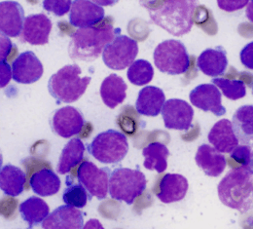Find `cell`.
<instances>
[{"mask_svg":"<svg viewBox=\"0 0 253 229\" xmlns=\"http://www.w3.org/2000/svg\"><path fill=\"white\" fill-rule=\"evenodd\" d=\"M72 1L70 0H45L43 7L46 11L54 13L56 16L62 17L71 9Z\"/></svg>","mask_w":253,"mask_h":229,"instance_id":"obj_34","label":"cell"},{"mask_svg":"<svg viewBox=\"0 0 253 229\" xmlns=\"http://www.w3.org/2000/svg\"><path fill=\"white\" fill-rule=\"evenodd\" d=\"M85 145L79 137L70 139L65 146L60 156L58 163V173L65 175L69 173L74 167H76L84 159Z\"/></svg>","mask_w":253,"mask_h":229,"instance_id":"obj_28","label":"cell"},{"mask_svg":"<svg viewBox=\"0 0 253 229\" xmlns=\"http://www.w3.org/2000/svg\"><path fill=\"white\" fill-rule=\"evenodd\" d=\"M20 214L22 219L28 223L29 229H32L45 221L50 215V209L43 199L32 196L20 205Z\"/></svg>","mask_w":253,"mask_h":229,"instance_id":"obj_27","label":"cell"},{"mask_svg":"<svg viewBox=\"0 0 253 229\" xmlns=\"http://www.w3.org/2000/svg\"><path fill=\"white\" fill-rule=\"evenodd\" d=\"M52 22L44 14L30 15L25 19L21 40L31 45H45L49 42Z\"/></svg>","mask_w":253,"mask_h":229,"instance_id":"obj_16","label":"cell"},{"mask_svg":"<svg viewBox=\"0 0 253 229\" xmlns=\"http://www.w3.org/2000/svg\"><path fill=\"white\" fill-rule=\"evenodd\" d=\"M191 103L199 109L210 111L215 116L226 114V108L222 104L219 89L211 84H201L194 88L189 94Z\"/></svg>","mask_w":253,"mask_h":229,"instance_id":"obj_12","label":"cell"},{"mask_svg":"<svg viewBox=\"0 0 253 229\" xmlns=\"http://www.w3.org/2000/svg\"><path fill=\"white\" fill-rule=\"evenodd\" d=\"M126 82L119 75L112 73L108 75L101 83L100 97L109 108H115L121 104L126 97Z\"/></svg>","mask_w":253,"mask_h":229,"instance_id":"obj_24","label":"cell"},{"mask_svg":"<svg viewBox=\"0 0 253 229\" xmlns=\"http://www.w3.org/2000/svg\"><path fill=\"white\" fill-rule=\"evenodd\" d=\"M104 20V9L97 3L89 0L72 1L69 13V23L76 28L93 27Z\"/></svg>","mask_w":253,"mask_h":229,"instance_id":"obj_13","label":"cell"},{"mask_svg":"<svg viewBox=\"0 0 253 229\" xmlns=\"http://www.w3.org/2000/svg\"><path fill=\"white\" fill-rule=\"evenodd\" d=\"M137 54V42L126 35L120 34L105 46L102 60L107 67L113 70H123L134 62Z\"/></svg>","mask_w":253,"mask_h":229,"instance_id":"obj_8","label":"cell"},{"mask_svg":"<svg viewBox=\"0 0 253 229\" xmlns=\"http://www.w3.org/2000/svg\"><path fill=\"white\" fill-rule=\"evenodd\" d=\"M120 30H114L111 18H106L101 23L79 29L71 36L68 46L69 56L73 60L92 62L99 57L107 44L114 40Z\"/></svg>","mask_w":253,"mask_h":229,"instance_id":"obj_2","label":"cell"},{"mask_svg":"<svg viewBox=\"0 0 253 229\" xmlns=\"http://www.w3.org/2000/svg\"></svg>","mask_w":253,"mask_h":229,"instance_id":"obj_43","label":"cell"},{"mask_svg":"<svg viewBox=\"0 0 253 229\" xmlns=\"http://www.w3.org/2000/svg\"><path fill=\"white\" fill-rule=\"evenodd\" d=\"M251 171H252V173H253V156H252V162H251Z\"/></svg>","mask_w":253,"mask_h":229,"instance_id":"obj_42","label":"cell"},{"mask_svg":"<svg viewBox=\"0 0 253 229\" xmlns=\"http://www.w3.org/2000/svg\"><path fill=\"white\" fill-rule=\"evenodd\" d=\"M13 75H12V69L6 62L0 63V89L6 87L9 82L11 81Z\"/></svg>","mask_w":253,"mask_h":229,"instance_id":"obj_38","label":"cell"},{"mask_svg":"<svg viewBox=\"0 0 253 229\" xmlns=\"http://www.w3.org/2000/svg\"><path fill=\"white\" fill-rule=\"evenodd\" d=\"M246 14H247L248 19L253 24V1H251V2H249Z\"/></svg>","mask_w":253,"mask_h":229,"instance_id":"obj_40","label":"cell"},{"mask_svg":"<svg viewBox=\"0 0 253 229\" xmlns=\"http://www.w3.org/2000/svg\"><path fill=\"white\" fill-rule=\"evenodd\" d=\"M153 58L155 66L163 73L179 75L189 68V54L179 40L169 39L161 42L154 50Z\"/></svg>","mask_w":253,"mask_h":229,"instance_id":"obj_7","label":"cell"},{"mask_svg":"<svg viewBox=\"0 0 253 229\" xmlns=\"http://www.w3.org/2000/svg\"><path fill=\"white\" fill-rule=\"evenodd\" d=\"M83 227V213L67 205L54 210L42 223L43 229H82Z\"/></svg>","mask_w":253,"mask_h":229,"instance_id":"obj_17","label":"cell"},{"mask_svg":"<svg viewBox=\"0 0 253 229\" xmlns=\"http://www.w3.org/2000/svg\"><path fill=\"white\" fill-rule=\"evenodd\" d=\"M126 76L131 84L143 86L152 81L154 77V68L146 60H136L128 66Z\"/></svg>","mask_w":253,"mask_h":229,"instance_id":"obj_30","label":"cell"},{"mask_svg":"<svg viewBox=\"0 0 253 229\" xmlns=\"http://www.w3.org/2000/svg\"><path fill=\"white\" fill-rule=\"evenodd\" d=\"M208 138L220 153H231L240 143L233 129L232 122L228 119H222L216 122L209 133Z\"/></svg>","mask_w":253,"mask_h":229,"instance_id":"obj_19","label":"cell"},{"mask_svg":"<svg viewBox=\"0 0 253 229\" xmlns=\"http://www.w3.org/2000/svg\"><path fill=\"white\" fill-rule=\"evenodd\" d=\"M30 185L32 191L39 196H52L59 192L61 180L53 170L41 169L32 175Z\"/></svg>","mask_w":253,"mask_h":229,"instance_id":"obj_25","label":"cell"},{"mask_svg":"<svg viewBox=\"0 0 253 229\" xmlns=\"http://www.w3.org/2000/svg\"><path fill=\"white\" fill-rule=\"evenodd\" d=\"M152 22L174 36L189 33L193 27L197 2L194 0L149 1L143 4Z\"/></svg>","mask_w":253,"mask_h":229,"instance_id":"obj_1","label":"cell"},{"mask_svg":"<svg viewBox=\"0 0 253 229\" xmlns=\"http://www.w3.org/2000/svg\"><path fill=\"white\" fill-rule=\"evenodd\" d=\"M2 164H3V157H2V154L0 153V170L2 169Z\"/></svg>","mask_w":253,"mask_h":229,"instance_id":"obj_41","label":"cell"},{"mask_svg":"<svg viewBox=\"0 0 253 229\" xmlns=\"http://www.w3.org/2000/svg\"><path fill=\"white\" fill-rule=\"evenodd\" d=\"M43 71L42 63L32 51L20 54L12 65L13 79L21 84H32L38 81Z\"/></svg>","mask_w":253,"mask_h":229,"instance_id":"obj_14","label":"cell"},{"mask_svg":"<svg viewBox=\"0 0 253 229\" xmlns=\"http://www.w3.org/2000/svg\"><path fill=\"white\" fill-rule=\"evenodd\" d=\"M82 229H104V228L100 224L99 221L93 219V220H90L89 222H87Z\"/></svg>","mask_w":253,"mask_h":229,"instance_id":"obj_39","label":"cell"},{"mask_svg":"<svg viewBox=\"0 0 253 229\" xmlns=\"http://www.w3.org/2000/svg\"><path fill=\"white\" fill-rule=\"evenodd\" d=\"M232 126L239 142L253 146V104L238 108L233 115Z\"/></svg>","mask_w":253,"mask_h":229,"instance_id":"obj_23","label":"cell"},{"mask_svg":"<svg viewBox=\"0 0 253 229\" xmlns=\"http://www.w3.org/2000/svg\"><path fill=\"white\" fill-rule=\"evenodd\" d=\"M110 170L108 168H97L95 164L91 161H84L78 167L77 179L80 184L89 193V199L96 197L102 200L107 196Z\"/></svg>","mask_w":253,"mask_h":229,"instance_id":"obj_9","label":"cell"},{"mask_svg":"<svg viewBox=\"0 0 253 229\" xmlns=\"http://www.w3.org/2000/svg\"><path fill=\"white\" fill-rule=\"evenodd\" d=\"M13 49V43L8 36L0 33V63L4 62Z\"/></svg>","mask_w":253,"mask_h":229,"instance_id":"obj_36","label":"cell"},{"mask_svg":"<svg viewBox=\"0 0 253 229\" xmlns=\"http://www.w3.org/2000/svg\"><path fill=\"white\" fill-rule=\"evenodd\" d=\"M89 153L102 164L121 162L127 154L128 142L124 134L107 130L98 134L87 146Z\"/></svg>","mask_w":253,"mask_h":229,"instance_id":"obj_6","label":"cell"},{"mask_svg":"<svg viewBox=\"0 0 253 229\" xmlns=\"http://www.w3.org/2000/svg\"><path fill=\"white\" fill-rule=\"evenodd\" d=\"M161 113L165 127L169 130L188 131L192 128L194 109L183 99L170 98L167 100Z\"/></svg>","mask_w":253,"mask_h":229,"instance_id":"obj_10","label":"cell"},{"mask_svg":"<svg viewBox=\"0 0 253 229\" xmlns=\"http://www.w3.org/2000/svg\"><path fill=\"white\" fill-rule=\"evenodd\" d=\"M82 70L77 65L63 66L48 82L51 96L58 102L70 103L78 100L87 90L91 77H80Z\"/></svg>","mask_w":253,"mask_h":229,"instance_id":"obj_4","label":"cell"},{"mask_svg":"<svg viewBox=\"0 0 253 229\" xmlns=\"http://www.w3.org/2000/svg\"></svg>","mask_w":253,"mask_h":229,"instance_id":"obj_44","label":"cell"},{"mask_svg":"<svg viewBox=\"0 0 253 229\" xmlns=\"http://www.w3.org/2000/svg\"><path fill=\"white\" fill-rule=\"evenodd\" d=\"M195 161L209 177H219L227 165L225 156L207 143L198 147Z\"/></svg>","mask_w":253,"mask_h":229,"instance_id":"obj_21","label":"cell"},{"mask_svg":"<svg viewBox=\"0 0 253 229\" xmlns=\"http://www.w3.org/2000/svg\"><path fill=\"white\" fill-rule=\"evenodd\" d=\"M26 183V174L14 165H6L0 170V189L7 196H19L23 193Z\"/></svg>","mask_w":253,"mask_h":229,"instance_id":"obj_26","label":"cell"},{"mask_svg":"<svg viewBox=\"0 0 253 229\" xmlns=\"http://www.w3.org/2000/svg\"><path fill=\"white\" fill-rule=\"evenodd\" d=\"M188 181L178 174H166L160 181L156 195L165 204L181 201L188 191Z\"/></svg>","mask_w":253,"mask_h":229,"instance_id":"obj_18","label":"cell"},{"mask_svg":"<svg viewBox=\"0 0 253 229\" xmlns=\"http://www.w3.org/2000/svg\"><path fill=\"white\" fill-rule=\"evenodd\" d=\"M241 62L249 69L253 70V41L248 43L241 51Z\"/></svg>","mask_w":253,"mask_h":229,"instance_id":"obj_35","label":"cell"},{"mask_svg":"<svg viewBox=\"0 0 253 229\" xmlns=\"http://www.w3.org/2000/svg\"><path fill=\"white\" fill-rule=\"evenodd\" d=\"M222 203L245 213L253 204V175L249 168H234L229 171L217 186Z\"/></svg>","mask_w":253,"mask_h":229,"instance_id":"obj_3","label":"cell"},{"mask_svg":"<svg viewBox=\"0 0 253 229\" xmlns=\"http://www.w3.org/2000/svg\"><path fill=\"white\" fill-rule=\"evenodd\" d=\"M250 1L248 0H234V1H226V0H219L217 1L219 8L226 11V12H234L239 9L244 8L246 5L249 4Z\"/></svg>","mask_w":253,"mask_h":229,"instance_id":"obj_37","label":"cell"},{"mask_svg":"<svg viewBox=\"0 0 253 229\" xmlns=\"http://www.w3.org/2000/svg\"><path fill=\"white\" fill-rule=\"evenodd\" d=\"M66 185L67 187L64 189L63 194V200L65 205L77 209L84 208L87 205L89 195L83 185L80 183H72L68 181Z\"/></svg>","mask_w":253,"mask_h":229,"instance_id":"obj_32","label":"cell"},{"mask_svg":"<svg viewBox=\"0 0 253 229\" xmlns=\"http://www.w3.org/2000/svg\"><path fill=\"white\" fill-rule=\"evenodd\" d=\"M165 102L166 97L162 89L156 86H146L138 93L135 108L140 115L155 117L162 112Z\"/></svg>","mask_w":253,"mask_h":229,"instance_id":"obj_22","label":"cell"},{"mask_svg":"<svg viewBox=\"0 0 253 229\" xmlns=\"http://www.w3.org/2000/svg\"><path fill=\"white\" fill-rule=\"evenodd\" d=\"M252 146L249 145H238L231 153L230 158L236 164H238L237 168H249L251 169L252 162Z\"/></svg>","mask_w":253,"mask_h":229,"instance_id":"obj_33","label":"cell"},{"mask_svg":"<svg viewBox=\"0 0 253 229\" xmlns=\"http://www.w3.org/2000/svg\"><path fill=\"white\" fill-rule=\"evenodd\" d=\"M25 19L24 8L19 2H0V33L8 37H18L23 31Z\"/></svg>","mask_w":253,"mask_h":229,"instance_id":"obj_15","label":"cell"},{"mask_svg":"<svg viewBox=\"0 0 253 229\" xmlns=\"http://www.w3.org/2000/svg\"><path fill=\"white\" fill-rule=\"evenodd\" d=\"M212 84L221 90L226 98L232 100L243 98L247 95V87L244 81L241 80H229L216 77L212 79Z\"/></svg>","mask_w":253,"mask_h":229,"instance_id":"obj_31","label":"cell"},{"mask_svg":"<svg viewBox=\"0 0 253 229\" xmlns=\"http://www.w3.org/2000/svg\"><path fill=\"white\" fill-rule=\"evenodd\" d=\"M197 66L208 76L213 78L221 76L228 66L226 51L221 46L205 50L197 60Z\"/></svg>","mask_w":253,"mask_h":229,"instance_id":"obj_20","label":"cell"},{"mask_svg":"<svg viewBox=\"0 0 253 229\" xmlns=\"http://www.w3.org/2000/svg\"><path fill=\"white\" fill-rule=\"evenodd\" d=\"M84 124L85 120L80 110L69 105L58 109L52 119L53 131L64 138L79 135Z\"/></svg>","mask_w":253,"mask_h":229,"instance_id":"obj_11","label":"cell"},{"mask_svg":"<svg viewBox=\"0 0 253 229\" xmlns=\"http://www.w3.org/2000/svg\"><path fill=\"white\" fill-rule=\"evenodd\" d=\"M147 180L138 169L117 168L109 178V195L117 201L132 205L134 200L146 189Z\"/></svg>","mask_w":253,"mask_h":229,"instance_id":"obj_5","label":"cell"},{"mask_svg":"<svg viewBox=\"0 0 253 229\" xmlns=\"http://www.w3.org/2000/svg\"><path fill=\"white\" fill-rule=\"evenodd\" d=\"M144 157L143 165L147 170L156 171L159 174L164 173L168 167L169 148L161 142H151L142 150Z\"/></svg>","mask_w":253,"mask_h":229,"instance_id":"obj_29","label":"cell"}]
</instances>
